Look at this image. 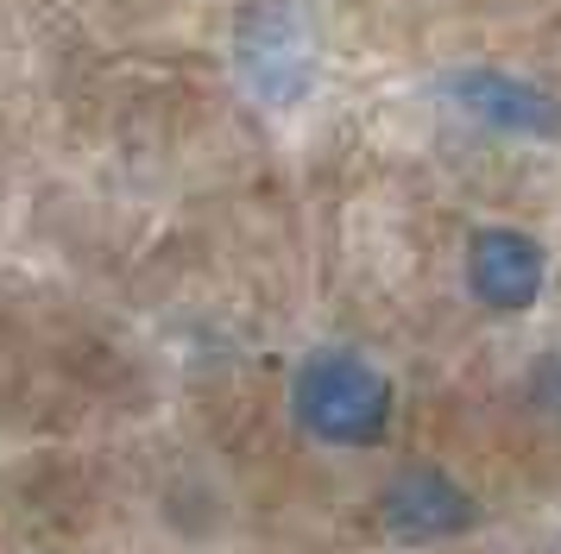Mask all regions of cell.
<instances>
[{
    "label": "cell",
    "mask_w": 561,
    "mask_h": 554,
    "mask_svg": "<svg viewBox=\"0 0 561 554\" xmlns=\"http://www.w3.org/2000/svg\"><path fill=\"white\" fill-rule=\"evenodd\" d=\"M385 416H391V384L354 353H316L297 372V423L316 441H334V448L379 441Z\"/></svg>",
    "instance_id": "6da1fadb"
},
{
    "label": "cell",
    "mask_w": 561,
    "mask_h": 554,
    "mask_svg": "<svg viewBox=\"0 0 561 554\" xmlns=\"http://www.w3.org/2000/svg\"><path fill=\"white\" fill-rule=\"evenodd\" d=\"M240 70L265 101H297L309 89V32L284 7H259L240 25Z\"/></svg>",
    "instance_id": "7a4b0ae2"
},
{
    "label": "cell",
    "mask_w": 561,
    "mask_h": 554,
    "mask_svg": "<svg viewBox=\"0 0 561 554\" xmlns=\"http://www.w3.org/2000/svg\"><path fill=\"white\" fill-rule=\"evenodd\" d=\"M379 517H385V529L404 535V542H435V535H455V529L473 523V498H467L448 473L416 466V473H398L385 485Z\"/></svg>",
    "instance_id": "3957f363"
},
{
    "label": "cell",
    "mask_w": 561,
    "mask_h": 554,
    "mask_svg": "<svg viewBox=\"0 0 561 554\" xmlns=\"http://www.w3.org/2000/svg\"><path fill=\"white\" fill-rule=\"evenodd\" d=\"M467 284L485 309L517 315L542 290V252L511 227H485V233H473V252H467Z\"/></svg>",
    "instance_id": "277c9868"
},
{
    "label": "cell",
    "mask_w": 561,
    "mask_h": 554,
    "mask_svg": "<svg viewBox=\"0 0 561 554\" xmlns=\"http://www.w3.org/2000/svg\"><path fill=\"white\" fill-rule=\"evenodd\" d=\"M448 89H455V101L467 114H480L485 126H505V132H556L561 126L556 101H542L530 82H511V76L473 70V76H455Z\"/></svg>",
    "instance_id": "5b68a950"
}]
</instances>
